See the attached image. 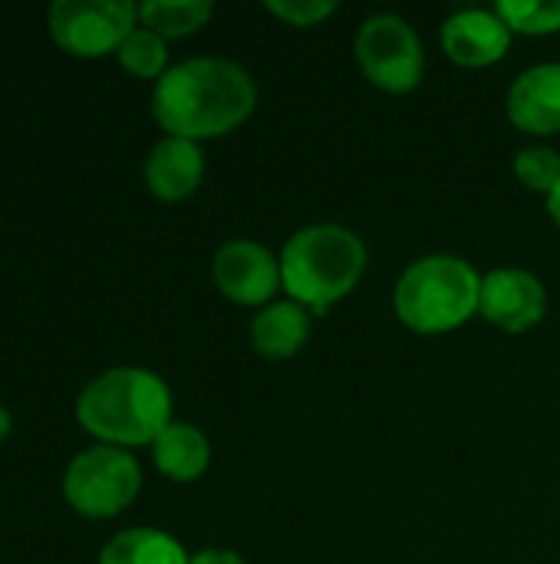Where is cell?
<instances>
[{"instance_id":"cell-15","label":"cell","mask_w":560,"mask_h":564,"mask_svg":"<svg viewBox=\"0 0 560 564\" xmlns=\"http://www.w3.org/2000/svg\"><path fill=\"white\" fill-rule=\"evenodd\" d=\"M188 552L158 529H129L112 535L96 564H188Z\"/></svg>"},{"instance_id":"cell-14","label":"cell","mask_w":560,"mask_h":564,"mask_svg":"<svg viewBox=\"0 0 560 564\" xmlns=\"http://www.w3.org/2000/svg\"><path fill=\"white\" fill-rule=\"evenodd\" d=\"M152 463L172 482H195L211 466V443H208V436L198 426L172 423L152 443Z\"/></svg>"},{"instance_id":"cell-22","label":"cell","mask_w":560,"mask_h":564,"mask_svg":"<svg viewBox=\"0 0 560 564\" xmlns=\"http://www.w3.org/2000/svg\"><path fill=\"white\" fill-rule=\"evenodd\" d=\"M548 215L554 218V225L560 228V182H558V188H554V192L548 195Z\"/></svg>"},{"instance_id":"cell-6","label":"cell","mask_w":560,"mask_h":564,"mask_svg":"<svg viewBox=\"0 0 560 564\" xmlns=\"http://www.w3.org/2000/svg\"><path fill=\"white\" fill-rule=\"evenodd\" d=\"M356 63L370 86L403 96L426 76V50L409 20L396 13H373L356 30Z\"/></svg>"},{"instance_id":"cell-2","label":"cell","mask_w":560,"mask_h":564,"mask_svg":"<svg viewBox=\"0 0 560 564\" xmlns=\"http://www.w3.org/2000/svg\"><path fill=\"white\" fill-rule=\"evenodd\" d=\"M76 423L102 446H152L172 420L168 383L145 367H112L76 397Z\"/></svg>"},{"instance_id":"cell-23","label":"cell","mask_w":560,"mask_h":564,"mask_svg":"<svg viewBox=\"0 0 560 564\" xmlns=\"http://www.w3.org/2000/svg\"><path fill=\"white\" fill-rule=\"evenodd\" d=\"M10 430H13V420H10L7 406H0V440H7V436H10Z\"/></svg>"},{"instance_id":"cell-4","label":"cell","mask_w":560,"mask_h":564,"mask_svg":"<svg viewBox=\"0 0 560 564\" xmlns=\"http://www.w3.org/2000/svg\"><path fill=\"white\" fill-rule=\"evenodd\" d=\"M482 274L459 254L416 258L393 288V311L413 334L439 337L479 314Z\"/></svg>"},{"instance_id":"cell-19","label":"cell","mask_w":560,"mask_h":564,"mask_svg":"<svg viewBox=\"0 0 560 564\" xmlns=\"http://www.w3.org/2000/svg\"><path fill=\"white\" fill-rule=\"evenodd\" d=\"M515 178L528 192L548 198L560 182V152L551 145H525L515 155Z\"/></svg>"},{"instance_id":"cell-18","label":"cell","mask_w":560,"mask_h":564,"mask_svg":"<svg viewBox=\"0 0 560 564\" xmlns=\"http://www.w3.org/2000/svg\"><path fill=\"white\" fill-rule=\"evenodd\" d=\"M495 13L512 33L521 36H551L560 33V0H502Z\"/></svg>"},{"instance_id":"cell-3","label":"cell","mask_w":560,"mask_h":564,"mask_svg":"<svg viewBox=\"0 0 560 564\" xmlns=\"http://www.w3.org/2000/svg\"><path fill=\"white\" fill-rule=\"evenodd\" d=\"M366 274V245L343 225H307L281 251L284 291L310 314H327L350 297Z\"/></svg>"},{"instance_id":"cell-7","label":"cell","mask_w":560,"mask_h":564,"mask_svg":"<svg viewBox=\"0 0 560 564\" xmlns=\"http://www.w3.org/2000/svg\"><path fill=\"white\" fill-rule=\"evenodd\" d=\"M53 43L76 59L119 53L139 26V7L129 0H56L46 13Z\"/></svg>"},{"instance_id":"cell-16","label":"cell","mask_w":560,"mask_h":564,"mask_svg":"<svg viewBox=\"0 0 560 564\" xmlns=\"http://www.w3.org/2000/svg\"><path fill=\"white\" fill-rule=\"evenodd\" d=\"M215 17V3L208 0H145L139 3V23L168 40L195 36Z\"/></svg>"},{"instance_id":"cell-17","label":"cell","mask_w":560,"mask_h":564,"mask_svg":"<svg viewBox=\"0 0 560 564\" xmlns=\"http://www.w3.org/2000/svg\"><path fill=\"white\" fill-rule=\"evenodd\" d=\"M116 59L135 79H155L158 83L172 69L168 66V43L158 33H152L149 26H142V23L122 40Z\"/></svg>"},{"instance_id":"cell-21","label":"cell","mask_w":560,"mask_h":564,"mask_svg":"<svg viewBox=\"0 0 560 564\" xmlns=\"http://www.w3.org/2000/svg\"><path fill=\"white\" fill-rule=\"evenodd\" d=\"M188 564H248L234 549H201Z\"/></svg>"},{"instance_id":"cell-20","label":"cell","mask_w":560,"mask_h":564,"mask_svg":"<svg viewBox=\"0 0 560 564\" xmlns=\"http://www.w3.org/2000/svg\"><path fill=\"white\" fill-rule=\"evenodd\" d=\"M264 10L271 17H277L281 23H287V26L314 30V26L327 23L337 13V3L333 0H267Z\"/></svg>"},{"instance_id":"cell-12","label":"cell","mask_w":560,"mask_h":564,"mask_svg":"<svg viewBox=\"0 0 560 564\" xmlns=\"http://www.w3.org/2000/svg\"><path fill=\"white\" fill-rule=\"evenodd\" d=\"M508 119L528 135L560 132V63L525 69L508 89Z\"/></svg>"},{"instance_id":"cell-9","label":"cell","mask_w":560,"mask_h":564,"mask_svg":"<svg viewBox=\"0 0 560 564\" xmlns=\"http://www.w3.org/2000/svg\"><path fill=\"white\" fill-rule=\"evenodd\" d=\"M479 314L505 334H525L545 321L548 291L541 278L525 268H495L482 278Z\"/></svg>"},{"instance_id":"cell-8","label":"cell","mask_w":560,"mask_h":564,"mask_svg":"<svg viewBox=\"0 0 560 564\" xmlns=\"http://www.w3.org/2000/svg\"><path fill=\"white\" fill-rule=\"evenodd\" d=\"M211 278L221 297H228L238 307H267L274 304V294L284 288L281 278V258L251 238L224 241L215 251Z\"/></svg>"},{"instance_id":"cell-5","label":"cell","mask_w":560,"mask_h":564,"mask_svg":"<svg viewBox=\"0 0 560 564\" xmlns=\"http://www.w3.org/2000/svg\"><path fill=\"white\" fill-rule=\"evenodd\" d=\"M142 492V466L129 449L89 446L76 453L63 473V499L83 519H116Z\"/></svg>"},{"instance_id":"cell-1","label":"cell","mask_w":560,"mask_h":564,"mask_svg":"<svg viewBox=\"0 0 560 564\" xmlns=\"http://www.w3.org/2000/svg\"><path fill=\"white\" fill-rule=\"evenodd\" d=\"M257 106L254 76L228 56H191L175 63L152 89L155 122L188 142L221 139L244 126Z\"/></svg>"},{"instance_id":"cell-13","label":"cell","mask_w":560,"mask_h":564,"mask_svg":"<svg viewBox=\"0 0 560 564\" xmlns=\"http://www.w3.org/2000/svg\"><path fill=\"white\" fill-rule=\"evenodd\" d=\"M310 340V311L294 301H274L251 321V347L264 360H287Z\"/></svg>"},{"instance_id":"cell-11","label":"cell","mask_w":560,"mask_h":564,"mask_svg":"<svg viewBox=\"0 0 560 564\" xmlns=\"http://www.w3.org/2000/svg\"><path fill=\"white\" fill-rule=\"evenodd\" d=\"M142 175H145V188L158 202H168V205L185 202L205 182V152H201L198 142L165 135L145 155Z\"/></svg>"},{"instance_id":"cell-10","label":"cell","mask_w":560,"mask_h":564,"mask_svg":"<svg viewBox=\"0 0 560 564\" xmlns=\"http://www.w3.org/2000/svg\"><path fill=\"white\" fill-rule=\"evenodd\" d=\"M512 30L495 10H459L446 17L439 30L442 53L465 66V69H485L508 56L512 50Z\"/></svg>"}]
</instances>
